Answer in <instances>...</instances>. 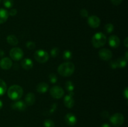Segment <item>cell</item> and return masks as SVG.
Segmentation results:
<instances>
[{
  "label": "cell",
  "mask_w": 128,
  "mask_h": 127,
  "mask_svg": "<svg viewBox=\"0 0 128 127\" xmlns=\"http://www.w3.org/2000/svg\"><path fill=\"white\" fill-rule=\"evenodd\" d=\"M35 60L40 63H45L49 60L48 53L44 50H38L34 54Z\"/></svg>",
  "instance_id": "cell-4"
},
{
  "label": "cell",
  "mask_w": 128,
  "mask_h": 127,
  "mask_svg": "<svg viewBox=\"0 0 128 127\" xmlns=\"http://www.w3.org/2000/svg\"><path fill=\"white\" fill-rule=\"evenodd\" d=\"M8 13H9V15H10V16H16V14H17V10H16V9H11Z\"/></svg>",
  "instance_id": "cell-31"
},
{
  "label": "cell",
  "mask_w": 128,
  "mask_h": 127,
  "mask_svg": "<svg viewBox=\"0 0 128 127\" xmlns=\"http://www.w3.org/2000/svg\"><path fill=\"white\" fill-rule=\"evenodd\" d=\"M75 66L72 62H67L62 63L58 68L59 74L63 77H70L74 72Z\"/></svg>",
  "instance_id": "cell-1"
},
{
  "label": "cell",
  "mask_w": 128,
  "mask_h": 127,
  "mask_svg": "<svg viewBox=\"0 0 128 127\" xmlns=\"http://www.w3.org/2000/svg\"><path fill=\"white\" fill-rule=\"evenodd\" d=\"M1 0H0V2H1Z\"/></svg>",
  "instance_id": "cell-39"
},
{
  "label": "cell",
  "mask_w": 128,
  "mask_h": 127,
  "mask_svg": "<svg viewBox=\"0 0 128 127\" xmlns=\"http://www.w3.org/2000/svg\"><path fill=\"white\" fill-rule=\"evenodd\" d=\"M116 64H117V66L119 68H123L126 65V64H127V60L124 59L120 58L119 59H118L117 61H116Z\"/></svg>",
  "instance_id": "cell-21"
},
{
  "label": "cell",
  "mask_w": 128,
  "mask_h": 127,
  "mask_svg": "<svg viewBox=\"0 0 128 127\" xmlns=\"http://www.w3.org/2000/svg\"><path fill=\"white\" fill-rule=\"evenodd\" d=\"M106 41V36L102 32H97L92 37V44L95 48H100L104 46Z\"/></svg>",
  "instance_id": "cell-3"
},
{
  "label": "cell",
  "mask_w": 128,
  "mask_h": 127,
  "mask_svg": "<svg viewBox=\"0 0 128 127\" xmlns=\"http://www.w3.org/2000/svg\"><path fill=\"white\" fill-rule=\"evenodd\" d=\"M128 88L126 87V88H125L124 90L123 91V95L124 97H125V98L126 99H128Z\"/></svg>",
  "instance_id": "cell-35"
},
{
  "label": "cell",
  "mask_w": 128,
  "mask_h": 127,
  "mask_svg": "<svg viewBox=\"0 0 128 127\" xmlns=\"http://www.w3.org/2000/svg\"><path fill=\"white\" fill-rule=\"evenodd\" d=\"M101 116H102V118H108L109 117V113L108 112L104 111V112H103L102 113H101Z\"/></svg>",
  "instance_id": "cell-33"
},
{
  "label": "cell",
  "mask_w": 128,
  "mask_h": 127,
  "mask_svg": "<svg viewBox=\"0 0 128 127\" xmlns=\"http://www.w3.org/2000/svg\"></svg>",
  "instance_id": "cell-40"
},
{
  "label": "cell",
  "mask_w": 128,
  "mask_h": 127,
  "mask_svg": "<svg viewBox=\"0 0 128 127\" xmlns=\"http://www.w3.org/2000/svg\"><path fill=\"white\" fill-rule=\"evenodd\" d=\"M124 42L125 46H126V47H128V37H126V38L125 39V40H124Z\"/></svg>",
  "instance_id": "cell-36"
},
{
  "label": "cell",
  "mask_w": 128,
  "mask_h": 127,
  "mask_svg": "<svg viewBox=\"0 0 128 127\" xmlns=\"http://www.w3.org/2000/svg\"><path fill=\"white\" fill-rule=\"evenodd\" d=\"M59 52H60V51H59L58 48H57V47H54L51 51V56L52 57H56L58 56Z\"/></svg>",
  "instance_id": "cell-27"
},
{
  "label": "cell",
  "mask_w": 128,
  "mask_h": 127,
  "mask_svg": "<svg viewBox=\"0 0 128 127\" xmlns=\"http://www.w3.org/2000/svg\"><path fill=\"white\" fill-rule=\"evenodd\" d=\"M10 56L12 60L18 61L21 60L23 57L24 52L20 47H14L10 51Z\"/></svg>",
  "instance_id": "cell-6"
},
{
  "label": "cell",
  "mask_w": 128,
  "mask_h": 127,
  "mask_svg": "<svg viewBox=\"0 0 128 127\" xmlns=\"http://www.w3.org/2000/svg\"><path fill=\"white\" fill-rule=\"evenodd\" d=\"M12 61L8 57L2 58L0 61V67L4 70H8L12 67Z\"/></svg>",
  "instance_id": "cell-11"
},
{
  "label": "cell",
  "mask_w": 128,
  "mask_h": 127,
  "mask_svg": "<svg viewBox=\"0 0 128 127\" xmlns=\"http://www.w3.org/2000/svg\"><path fill=\"white\" fill-rule=\"evenodd\" d=\"M104 29L108 34L111 33L114 31V26L111 23H108L105 25Z\"/></svg>",
  "instance_id": "cell-23"
},
{
  "label": "cell",
  "mask_w": 128,
  "mask_h": 127,
  "mask_svg": "<svg viewBox=\"0 0 128 127\" xmlns=\"http://www.w3.org/2000/svg\"><path fill=\"white\" fill-rule=\"evenodd\" d=\"M11 107L12 109L16 110L24 111L26 110L27 105L25 102L22 101H17V102L11 103Z\"/></svg>",
  "instance_id": "cell-12"
},
{
  "label": "cell",
  "mask_w": 128,
  "mask_h": 127,
  "mask_svg": "<svg viewBox=\"0 0 128 127\" xmlns=\"http://www.w3.org/2000/svg\"><path fill=\"white\" fill-rule=\"evenodd\" d=\"M66 88L67 89V90H68L69 92H72L74 90V88L72 82H71V81H68L66 83Z\"/></svg>",
  "instance_id": "cell-26"
},
{
  "label": "cell",
  "mask_w": 128,
  "mask_h": 127,
  "mask_svg": "<svg viewBox=\"0 0 128 127\" xmlns=\"http://www.w3.org/2000/svg\"><path fill=\"white\" fill-rule=\"evenodd\" d=\"M88 24L92 28H97L101 24L100 19L96 16H91L88 18Z\"/></svg>",
  "instance_id": "cell-9"
},
{
  "label": "cell",
  "mask_w": 128,
  "mask_h": 127,
  "mask_svg": "<svg viewBox=\"0 0 128 127\" xmlns=\"http://www.w3.org/2000/svg\"><path fill=\"white\" fill-rule=\"evenodd\" d=\"M26 47L30 50L34 49L36 47V44H35L34 42H32V41H28V42H26Z\"/></svg>",
  "instance_id": "cell-28"
},
{
  "label": "cell",
  "mask_w": 128,
  "mask_h": 127,
  "mask_svg": "<svg viewBox=\"0 0 128 127\" xmlns=\"http://www.w3.org/2000/svg\"><path fill=\"white\" fill-rule=\"evenodd\" d=\"M124 122V117L123 115L120 113H116L112 115L110 118V122L114 127H120Z\"/></svg>",
  "instance_id": "cell-5"
},
{
  "label": "cell",
  "mask_w": 128,
  "mask_h": 127,
  "mask_svg": "<svg viewBox=\"0 0 128 127\" xmlns=\"http://www.w3.org/2000/svg\"><path fill=\"white\" fill-rule=\"evenodd\" d=\"M6 41L11 46H16L18 44V39L14 35H9L6 37Z\"/></svg>",
  "instance_id": "cell-19"
},
{
  "label": "cell",
  "mask_w": 128,
  "mask_h": 127,
  "mask_svg": "<svg viewBox=\"0 0 128 127\" xmlns=\"http://www.w3.org/2000/svg\"><path fill=\"white\" fill-rule=\"evenodd\" d=\"M99 57L103 61H109L112 57V54L110 50L108 49H101L99 51Z\"/></svg>",
  "instance_id": "cell-8"
},
{
  "label": "cell",
  "mask_w": 128,
  "mask_h": 127,
  "mask_svg": "<svg viewBox=\"0 0 128 127\" xmlns=\"http://www.w3.org/2000/svg\"><path fill=\"white\" fill-rule=\"evenodd\" d=\"M49 85L46 82H41L36 86V90L40 93H46L48 90Z\"/></svg>",
  "instance_id": "cell-15"
},
{
  "label": "cell",
  "mask_w": 128,
  "mask_h": 127,
  "mask_svg": "<svg viewBox=\"0 0 128 127\" xmlns=\"http://www.w3.org/2000/svg\"><path fill=\"white\" fill-rule=\"evenodd\" d=\"M49 78H50V82L52 83H55L58 80L57 77H56V75L54 74V73H50V74L49 75Z\"/></svg>",
  "instance_id": "cell-29"
},
{
  "label": "cell",
  "mask_w": 128,
  "mask_h": 127,
  "mask_svg": "<svg viewBox=\"0 0 128 127\" xmlns=\"http://www.w3.org/2000/svg\"><path fill=\"white\" fill-rule=\"evenodd\" d=\"M64 120L66 124L70 126H74L77 123V118L76 116L71 113H69L66 115L64 117Z\"/></svg>",
  "instance_id": "cell-10"
},
{
  "label": "cell",
  "mask_w": 128,
  "mask_h": 127,
  "mask_svg": "<svg viewBox=\"0 0 128 127\" xmlns=\"http://www.w3.org/2000/svg\"><path fill=\"white\" fill-rule=\"evenodd\" d=\"M101 127H110V125L108 124V123H104V124H102V125L101 126Z\"/></svg>",
  "instance_id": "cell-37"
},
{
  "label": "cell",
  "mask_w": 128,
  "mask_h": 127,
  "mask_svg": "<svg viewBox=\"0 0 128 127\" xmlns=\"http://www.w3.org/2000/svg\"><path fill=\"white\" fill-rule=\"evenodd\" d=\"M62 57H63L64 59L65 60H70L72 58V52L70 51H68V50H66L64 52L63 55H62Z\"/></svg>",
  "instance_id": "cell-22"
},
{
  "label": "cell",
  "mask_w": 128,
  "mask_h": 127,
  "mask_svg": "<svg viewBox=\"0 0 128 127\" xmlns=\"http://www.w3.org/2000/svg\"><path fill=\"white\" fill-rule=\"evenodd\" d=\"M108 42L110 46L113 48H117L120 45V39L118 36H111L108 39Z\"/></svg>",
  "instance_id": "cell-14"
},
{
  "label": "cell",
  "mask_w": 128,
  "mask_h": 127,
  "mask_svg": "<svg viewBox=\"0 0 128 127\" xmlns=\"http://www.w3.org/2000/svg\"><path fill=\"white\" fill-rule=\"evenodd\" d=\"M35 102V95L31 92L28 93L25 97V103L26 105L31 106Z\"/></svg>",
  "instance_id": "cell-17"
},
{
  "label": "cell",
  "mask_w": 128,
  "mask_h": 127,
  "mask_svg": "<svg viewBox=\"0 0 128 127\" xmlns=\"http://www.w3.org/2000/svg\"><path fill=\"white\" fill-rule=\"evenodd\" d=\"M7 90V85L4 80L0 78V97L3 95Z\"/></svg>",
  "instance_id": "cell-20"
},
{
  "label": "cell",
  "mask_w": 128,
  "mask_h": 127,
  "mask_svg": "<svg viewBox=\"0 0 128 127\" xmlns=\"http://www.w3.org/2000/svg\"><path fill=\"white\" fill-rule=\"evenodd\" d=\"M23 95V89L22 87L18 85L11 86L8 90V96L12 100L20 99Z\"/></svg>",
  "instance_id": "cell-2"
},
{
  "label": "cell",
  "mask_w": 128,
  "mask_h": 127,
  "mask_svg": "<svg viewBox=\"0 0 128 127\" xmlns=\"http://www.w3.org/2000/svg\"><path fill=\"white\" fill-rule=\"evenodd\" d=\"M8 16L9 13L6 9L0 8V24L6 22L8 18Z\"/></svg>",
  "instance_id": "cell-18"
},
{
  "label": "cell",
  "mask_w": 128,
  "mask_h": 127,
  "mask_svg": "<svg viewBox=\"0 0 128 127\" xmlns=\"http://www.w3.org/2000/svg\"><path fill=\"white\" fill-rule=\"evenodd\" d=\"M3 4L6 8H11L14 4L13 0H3Z\"/></svg>",
  "instance_id": "cell-24"
},
{
  "label": "cell",
  "mask_w": 128,
  "mask_h": 127,
  "mask_svg": "<svg viewBox=\"0 0 128 127\" xmlns=\"http://www.w3.org/2000/svg\"><path fill=\"white\" fill-rule=\"evenodd\" d=\"M50 92L51 95L53 98H56V99H60V98H62L64 95V93L63 89L61 87L57 85L51 87Z\"/></svg>",
  "instance_id": "cell-7"
},
{
  "label": "cell",
  "mask_w": 128,
  "mask_h": 127,
  "mask_svg": "<svg viewBox=\"0 0 128 127\" xmlns=\"http://www.w3.org/2000/svg\"><path fill=\"white\" fill-rule=\"evenodd\" d=\"M2 106H3V104H2V101H1V100H0V110H1V108H2Z\"/></svg>",
  "instance_id": "cell-38"
},
{
  "label": "cell",
  "mask_w": 128,
  "mask_h": 127,
  "mask_svg": "<svg viewBox=\"0 0 128 127\" xmlns=\"http://www.w3.org/2000/svg\"><path fill=\"white\" fill-rule=\"evenodd\" d=\"M21 66L24 69L30 70L33 67V63L30 59L26 58L21 61Z\"/></svg>",
  "instance_id": "cell-16"
},
{
  "label": "cell",
  "mask_w": 128,
  "mask_h": 127,
  "mask_svg": "<svg viewBox=\"0 0 128 127\" xmlns=\"http://www.w3.org/2000/svg\"><path fill=\"white\" fill-rule=\"evenodd\" d=\"M72 95H73V93H72V92H71L70 95H68L64 97V104L67 108H71L74 106V101L73 98H72Z\"/></svg>",
  "instance_id": "cell-13"
},
{
  "label": "cell",
  "mask_w": 128,
  "mask_h": 127,
  "mask_svg": "<svg viewBox=\"0 0 128 127\" xmlns=\"http://www.w3.org/2000/svg\"><path fill=\"white\" fill-rule=\"evenodd\" d=\"M44 127H54V123L51 120L47 119L43 123Z\"/></svg>",
  "instance_id": "cell-25"
},
{
  "label": "cell",
  "mask_w": 128,
  "mask_h": 127,
  "mask_svg": "<svg viewBox=\"0 0 128 127\" xmlns=\"http://www.w3.org/2000/svg\"><path fill=\"white\" fill-rule=\"evenodd\" d=\"M111 67H112V68H114V69H115V68H116L118 67V66H117V64H116V61H112V62H111Z\"/></svg>",
  "instance_id": "cell-34"
},
{
  "label": "cell",
  "mask_w": 128,
  "mask_h": 127,
  "mask_svg": "<svg viewBox=\"0 0 128 127\" xmlns=\"http://www.w3.org/2000/svg\"><path fill=\"white\" fill-rule=\"evenodd\" d=\"M111 2H112L114 5L118 6V5H120V4L122 2V0H111Z\"/></svg>",
  "instance_id": "cell-32"
},
{
  "label": "cell",
  "mask_w": 128,
  "mask_h": 127,
  "mask_svg": "<svg viewBox=\"0 0 128 127\" xmlns=\"http://www.w3.org/2000/svg\"><path fill=\"white\" fill-rule=\"evenodd\" d=\"M80 14L82 17H86L88 16V11L86 9H82L80 11Z\"/></svg>",
  "instance_id": "cell-30"
}]
</instances>
